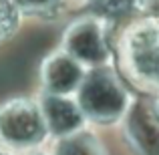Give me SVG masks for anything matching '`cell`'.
Instances as JSON below:
<instances>
[{
  "mask_svg": "<svg viewBox=\"0 0 159 155\" xmlns=\"http://www.w3.org/2000/svg\"><path fill=\"white\" fill-rule=\"evenodd\" d=\"M22 16H36V18H51L61 10L65 0H14Z\"/></svg>",
  "mask_w": 159,
  "mask_h": 155,
  "instance_id": "cell-11",
  "label": "cell"
},
{
  "mask_svg": "<svg viewBox=\"0 0 159 155\" xmlns=\"http://www.w3.org/2000/svg\"><path fill=\"white\" fill-rule=\"evenodd\" d=\"M123 117H127L129 139L139 155H159V117L155 109L135 105Z\"/></svg>",
  "mask_w": 159,
  "mask_h": 155,
  "instance_id": "cell-7",
  "label": "cell"
},
{
  "mask_svg": "<svg viewBox=\"0 0 159 155\" xmlns=\"http://www.w3.org/2000/svg\"><path fill=\"white\" fill-rule=\"evenodd\" d=\"M40 111L48 133L57 137H65L85 127V115L79 107L77 99L61 93H44L40 97Z\"/></svg>",
  "mask_w": 159,
  "mask_h": 155,
  "instance_id": "cell-5",
  "label": "cell"
},
{
  "mask_svg": "<svg viewBox=\"0 0 159 155\" xmlns=\"http://www.w3.org/2000/svg\"><path fill=\"white\" fill-rule=\"evenodd\" d=\"M85 75L87 66L62 48L52 52L43 62V87L47 93H75Z\"/></svg>",
  "mask_w": 159,
  "mask_h": 155,
  "instance_id": "cell-6",
  "label": "cell"
},
{
  "mask_svg": "<svg viewBox=\"0 0 159 155\" xmlns=\"http://www.w3.org/2000/svg\"><path fill=\"white\" fill-rule=\"evenodd\" d=\"M107 32H109V20L95 14L83 16L66 28L62 51H66L70 57L81 61L87 69L109 65L111 51H109Z\"/></svg>",
  "mask_w": 159,
  "mask_h": 155,
  "instance_id": "cell-4",
  "label": "cell"
},
{
  "mask_svg": "<svg viewBox=\"0 0 159 155\" xmlns=\"http://www.w3.org/2000/svg\"><path fill=\"white\" fill-rule=\"evenodd\" d=\"M58 139L61 141L54 149V155H105V149L95 139V135H91L85 129H79Z\"/></svg>",
  "mask_w": 159,
  "mask_h": 155,
  "instance_id": "cell-8",
  "label": "cell"
},
{
  "mask_svg": "<svg viewBox=\"0 0 159 155\" xmlns=\"http://www.w3.org/2000/svg\"><path fill=\"white\" fill-rule=\"evenodd\" d=\"M0 155H14V153H12L10 147H4V145H2V147H0Z\"/></svg>",
  "mask_w": 159,
  "mask_h": 155,
  "instance_id": "cell-13",
  "label": "cell"
},
{
  "mask_svg": "<svg viewBox=\"0 0 159 155\" xmlns=\"http://www.w3.org/2000/svg\"><path fill=\"white\" fill-rule=\"evenodd\" d=\"M135 10H139L143 16L159 20V0H135Z\"/></svg>",
  "mask_w": 159,
  "mask_h": 155,
  "instance_id": "cell-12",
  "label": "cell"
},
{
  "mask_svg": "<svg viewBox=\"0 0 159 155\" xmlns=\"http://www.w3.org/2000/svg\"><path fill=\"white\" fill-rule=\"evenodd\" d=\"M91 14L105 20H117L135 10V0H87Z\"/></svg>",
  "mask_w": 159,
  "mask_h": 155,
  "instance_id": "cell-9",
  "label": "cell"
},
{
  "mask_svg": "<svg viewBox=\"0 0 159 155\" xmlns=\"http://www.w3.org/2000/svg\"><path fill=\"white\" fill-rule=\"evenodd\" d=\"M119 62L125 79L143 91H159V20L143 16L123 32Z\"/></svg>",
  "mask_w": 159,
  "mask_h": 155,
  "instance_id": "cell-1",
  "label": "cell"
},
{
  "mask_svg": "<svg viewBox=\"0 0 159 155\" xmlns=\"http://www.w3.org/2000/svg\"><path fill=\"white\" fill-rule=\"evenodd\" d=\"M20 20H22V12L14 0H0V44L18 30Z\"/></svg>",
  "mask_w": 159,
  "mask_h": 155,
  "instance_id": "cell-10",
  "label": "cell"
},
{
  "mask_svg": "<svg viewBox=\"0 0 159 155\" xmlns=\"http://www.w3.org/2000/svg\"><path fill=\"white\" fill-rule=\"evenodd\" d=\"M48 135L39 101L12 99L0 107V141L12 151H32Z\"/></svg>",
  "mask_w": 159,
  "mask_h": 155,
  "instance_id": "cell-3",
  "label": "cell"
},
{
  "mask_svg": "<svg viewBox=\"0 0 159 155\" xmlns=\"http://www.w3.org/2000/svg\"><path fill=\"white\" fill-rule=\"evenodd\" d=\"M28 155H44V153H28Z\"/></svg>",
  "mask_w": 159,
  "mask_h": 155,
  "instance_id": "cell-14",
  "label": "cell"
},
{
  "mask_svg": "<svg viewBox=\"0 0 159 155\" xmlns=\"http://www.w3.org/2000/svg\"><path fill=\"white\" fill-rule=\"evenodd\" d=\"M75 99L85 119L101 125L123 119L129 109V93L109 65L87 69V75L75 91Z\"/></svg>",
  "mask_w": 159,
  "mask_h": 155,
  "instance_id": "cell-2",
  "label": "cell"
}]
</instances>
